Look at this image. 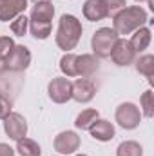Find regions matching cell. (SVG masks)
Returning <instances> with one entry per match:
<instances>
[{
  "label": "cell",
  "mask_w": 154,
  "mask_h": 156,
  "mask_svg": "<svg viewBox=\"0 0 154 156\" xmlns=\"http://www.w3.org/2000/svg\"><path fill=\"white\" fill-rule=\"evenodd\" d=\"M31 64V51L26 45H15L13 51L5 56V67L9 71H26Z\"/></svg>",
  "instance_id": "cell-7"
},
{
  "label": "cell",
  "mask_w": 154,
  "mask_h": 156,
  "mask_svg": "<svg viewBox=\"0 0 154 156\" xmlns=\"http://www.w3.org/2000/svg\"><path fill=\"white\" fill-rule=\"evenodd\" d=\"M29 31L37 40H45L51 35V22H38V20H29Z\"/></svg>",
  "instance_id": "cell-20"
},
{
  "label": "cell",
  "mask_w": 154,
  "mask_h": 156,
  "mask_svg": "<svg viewBox=\"0 0 154 156\" xmlns=\"http://www.w3.org/2000/svg\"><path fill=\"white\" fill-rule=\"evenodd\" d=\"M111 58H113V62H114L116 66H120V67H127V66H131V64L134 62L136 53H134L131 42H129L127 38H118L114 42V45H113Z\"/></svg>",
  "instance_id": "cell-6"
},
{
  "label": "cell",
  "mask_w": 154,
  "mask_h": 156,
  "mask_svg": "<svg viewBox=\"0 0 154 156\" xmlns=\"http://www.w3.org/2000/svg\"><path fill=\"white\" fill-rule=\"evenodd\" d=\"M136 71L145 78H149V82H152L154 76V56L152 55H143L136 60Z\"/></svg>",
  "instance_id": "cell-18"
},
{
  "label": "cell",
  "mask_w": 154,
  "mask_h": 156,
  "mask_svg": "<svg viewBox=\"0 0 154 156\" xmlns=\"http://www.w3.org/2000/svg\"><path fill=\"white\" fill-rule=\"evenodd\" d=\"M134 2H143V0H134Z\"/></svg>",
  "instance_id": "cell-31"
},
{
  "label": "cell",
  "mask_w": 154,
  "mask_h": 156,
  "mask_svg": "<svg viewBox=\"0 0 154 156\" xmlns=\"http://www.w3.org/2000/svg\"><path fill=\"white\" fill-rule=\"evenodd\" d=\"M27 9V0H0V22L15 20Z\"/></svg>",
  "instance_id": "cell-12"
},
{
  "label": "cell",
  "mask_w": 154,
  "mask_h": 156,
  "mask_svg": "<svg viewBox=\"0 0 154 156\" xmlns=\"http://www.w3.org/2000/svg\"><path fill=\"white\" fill-rule=\"evenodd\" d=\"M0 156H15V149L7 144H2L0 142Z\"/></svg>",
  "instance_id": "cell-28"
},
{
  "label": "cell",
  "mask_w": 154,
  "mask_h": 156,
  "mask_svg": "<svg viewBox=\"0 0 154 156\" xmlns=\"http://www.w3.org/2000/svg\"><path fill=\"white\" fill-rule=\"evenodd\" d=\"M60 71L67 78L76 76V55L73 53H65L60 60Z\"/></svg>",
  "instance_id": "cell-21"
},
{
  "label": "cell",
  "mask_w": 154,
  "mask_h": 156,
  "mask_svg": "<svg viewBox=\"0 0 154 156\" xmlns=\"http://www.w3.org/2000/svg\"><path fill=\"white\" fill-rule=\"evenodd\" d=\"M73 94V82L65 76H56L53 78L47 85V96L54 104H65L71 100Z\"/></svg>",
  "instance_id": "cell-5"
},
{
  "label": "cell",
  "mask_w": 154,
  "mask_h": 156,
  "mask_svg": "<svg viewBox=\"0 0 154 156\" xmlns=\"http://www.w3.org/2000/svg\"><path fill=\"white\" fill-rule=\"evenodd\" d=\"M116 40H118V33L113 27H100L91 38V47L98 58H109Z\"/></svg>",
  "instance_id": "cell-3"
},
{
  "label": "cell",
  "mask_w": 154,
  "mask_h": 156,
  "mask_svg": "<svg viewBox=\"0 0 154 156\" xmlns=\"http://www.w3.org/2000/svg\"><path fill=\"white\" fill-rule=\"evenodd\" d=\"M96 118H98V111H96V109H83V111L76 116L75 125H76V129L85 131V129H89V125H91Z\"/></svg>",
  "instance_id": "cell-22"
},
{
  "label": "cell",
  "mask_w": 154,
  "mask_h": 156,
  "mask_svg": "<svg viewBox=\"0 0 154 156\" xmlns=\"http://www.w3.org/2000/svg\"><path fill=\"white\" fill-rule=\"evenodd\" d=\"M16 151L20 156H40L42 154V147L35 140L24 136L20 140H16Z\"/></svg>",
  "instance_id": "cell-17"
},
{
  "label": "cell",
  "mask_w": 154,
  "mask_h": 156,
  "mask_svg": "<svg viewBox=\"0 0 154 156\" xmlns=\"http://www.w3.org/2000/svg\"><path fill=\"white\" fill-rule=\"evenodd\" d=\"M16 44L13 42L11 37H0V56L2 58H5L11 51H13V47H15Z\"/></svg>",
  "instance_id": "cell-25"
},
{
  "label": "cell",
  "mask_w": 154,
  "mask_h": 156,
  "mask_svg": "<svg viewBox=\"0 0 154 156\" xmlns=\"http://www.w3.org/2000/svg\"><path fill=\"white\" fill-rule=\"evenodd\" d=\"M83 16L89 22H100L109 16V9L105 0H85L83 4Z\"/></svg>",
  "instance_id": "cell-13"
},
{
  "label": "cell",
  "mask_w": 154,
  "mask_h": 156,
  "mask_svg": "<svg viewBox=\"0 0 154 156\" xmlns=\"http://www.w3.org/2000/svg\"><path fill=\"white\" fill-rule=\"evenodd\" d=\"M87 131H89L91 136H93L94 140H98V142H111L116 134L114 125H113L109 120H102V118H96V120L89 125Z\"/></svg>",
  "instance_id": "cell-11"
},
{
  "label": "cell",
  "mask_w": 154,
  "mask_h": 156,
  "mask_svg": "<svg viewBox=\"0 0 154 156\" xmlns=\"http://www.w3.org/2000/svg\"><path fill=\"white\" fill-rule=\"evenodd\" d=\"M147 22H149V16H147V11L143 7H140V5H129V7L120 9L114 15L113 29L118 35H131L136 29L143 27Z\"/></svg>",
  "instance_id": "cell-1"
},
{
  "label": "cell",
  "mask_w": 154,
  "mask_h": 156,
  "mask_svg": "<svg viewBox=\"0 0 154 156\" xmlns=\"http://www.w3.org/2000/svg\"><path fill=\"white\" fill-rule=\"evenodd\" d=\"M4 71H7V67H5V58L0 56V75H2Z\"/></svg>",
  "instance_id": "cell-29"
},
{
  "label": "cell",
  "mask_w": 154,
  "mask_h": 156,
  "mask_svg": "<svg viewBox=\"0 0 154 156\" xmlns=\"http://www.w3.org/2000/svg\"><path fill=\"white\" fill-rule=\"evenodd\" d=\"M96 94V85L89 78H78L73 82V94L71 98L78 104H89Z\"/></svg>",
  "instance_id": "cell-10"
},
{
  "label": "cell",
  "mask_w": 154,
  "mask_h": 156,
  "mask_svg": "<svg viewBox=\"0 0 154 156\" xmlns=\"http://www.w3.org/2000/svg\"><path fill=\"white\" fill-rule=\"evenodd\" d=\"M116 156H143V147L138 142L127 140V142H121L118 145Z\"/></svg>",
  "instance_id": "cell-19"
},
{
  "label": "cell",
  "mask_w": 154,
  "mask_h": 156,
  "mask_svg": "<svg viewBox=\"0 0 154 156\" xmlns=\"http://www.w3.org/2000/svg\"><path fill=\"white\" fill-rule=\"evenodd\" d=\"M11 109H13L11 102H9L4 94H0V120H4V118L7 116V115L11 113Z\"/></svg>",
  "instance_id": "cell-27"
},
{
  "label": "cell",
  "mask_w": 154,
  "mask_h": 156,
  "mask_svg": "<svg viewBox=\"0 0 154 156\" xmlns=\"http://www.w3.org/2000/svg\"><path fill=\"white\" fill-rule=\"evenodd\" d=\"M53 145H54V151L60 154H73L80 147V136L75 131H62L54 138Z\"/></svg>",
  "instance_id": "cell-9"
},
{
  "label": "cell",
  "mask_w": 154,
  "mask_h": 156,
  "mask_svg": "<svg viewBox=\"0 0 154 156\" xmlns=\"http://www.w3.org/2000/svg\"><path fill=\"white\" fill-rule=\"evenodd\" d=\"M105 5H107L109 16H111V15H116L120 9H123L127 4H125V0H105Z\"/></svg>",
  "instance_id": "cell-26"
},
{
  "label": "cell",
  "mask_w": 154,
  "mask_h": 156,
  "mask_svg": "<svg viewBox=\"0 0 154 156\" xmlns=\"http://www.w3.org/2000/svg\"><path fill=\"white\" fill-rule=\"evenodd\" d=\"M151 38H152L151 29H149V27H140V29H136V31H134V35L131 37L129 42H131V45H132L134 53H142V51H145V49L149 47Z\"/></svg>",
  "instance_id": "cell-16"
},
{
  "label": "cell",
  "mask_w": 154,
  "mask_h": 156,
  "mask_svg": "<svg viewBox=\"0 0 154 156\" xmlns=\"http://www.w3.org/2000/svg\"><path fill=\"white\" fill-rule=\"evenodd\" d=\"M4 131L11 140H20L27 134V122L26 118L22 116L20 113H9L7 116L4 118Z\"/></svg>",
  "instance_id": "cell-8"
},
{
  "label": "cell",
  "mask_w": 154,
  "mask_h": 156,
  "mask_svg": "<svg viewBox=\"0 0 154 156\" xmlns=\"http://www.w3.org/2000/svg\"><path fill=\"white\" fill-rule=\"evenodd\" d=\"M35 4H38V2H51V0H33Z\"/></svg>",
  "instance_id": "cell-30"
},
{
  "label": "cell",
  "mask_w": 154,
  "mask_h": 156,
  "mask_svg": "<svg viewBox=\"0 0 154 156\" xmlns=\"http://www.w3.org/2000/svg\"><path fill=\"white\" fill-rule=\"evenodd\" d=\"M114 118L118 122V125L121 129H136L142 122V111L138 105L131 104V102H123L116 107V113H114Z\"/></svg>",
  "instance_id": "cell-4"
},
{
  "label": "cell",
  "mask_w": 154,
  "mask_h": 156,
  "mask_svg": "<svg viewBox=\"0 0 154 156\" xmlns=\"http://www.w3.org/2000/svg\"><path fill=\"white\" fill-rule=\"evenodd\" d=\"M100 64L94 55H76V76L89 78L98 71Z\"/></svg>",
  "instance_id": "cell-14"
},
{
  "label": "cell",
  "mask_w": 154,
  "mask_h": 156,
  "mask_svg": "<svg viewBox=\"0 0 154 156\" xmlns=\"http://www.w3.org/2000/svg\"><path fill=\"white\" fill-rule=\"evenodd\" d=\"M27 29H29V18L22 13V15H18L13 22H11V31H13V35H16V37H24L26 33H27Z\"/></svg>",
  "instance_id": "cell-23"
},
{
  "label": "cell",
  "mask_w": 154,
  "mask_h": 156,
  "mask_svg": "<svg viewBox=\"0 0 154 156\" xmlns=\"http://www.w3.org/2000/svg\"><path fill=\"white\" fill-rule=\"evenodd\" d=\"M140 104H142V113L147 118H152V115H154V94H152L151 89L142 94Z\"/></svg>",
  "instance_id": "cell-24"
},
{
  "label": "cell",
  "mask_w": 154,
  "mask_h": 156,
  "mask_svg": "<svg viewBox=\"0 0 154 156\" xmlns=\"http://www.w3.org/2000/svg\"><path fill=\"white\" fill-rule=\"evenodd\" d=\"M76 156H87V154H76Z\"/></svg>",
  "instance_id": "cell-32"
},
{
  "label": "cell",
  "mask_w": 154,
  "mask_h": 156,
  "mask_svg": "<svg viewBox=\"0 0 154 156\" xmlns=\"http://www.w3.org/2000/svg\"><path fill=\"white\" fill-rule=\"evenodd\" d=\"M54 16V5L51 2H38L31 9L29 20H38V22H51Z\"/></svg>",
  "instance_id": "cell-15"
},
{
  "label": "cell",
  "mask_w": 154,
  "mask_h": 156,
  "mask_svg": "<svg viewBox=\"0 0 154 156\" xmlns=\"http://www.w3.org/2000/svg\"><path fill=\"white\" fill-rule=\"evenodd\" d=\"M82 33H83V27H82V22L78 20L76 16L73 15H62L60 20H58V29H56V45L60 49H64L65 53L73 51L78 45V42L82 38Z\"/></svg>",
  "instance_id": "cell-2"
}]
</instances>
